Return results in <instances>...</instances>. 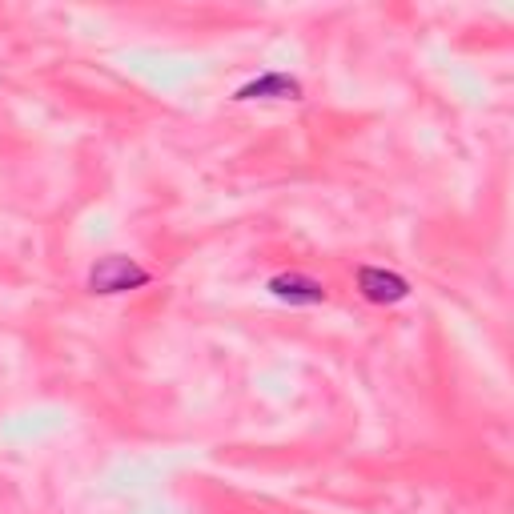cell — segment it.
<instances>
[{"label":"cell","mask_w":514,"mask_h":514,"mask_svg":"<svg viewBox=\"0 0 514 514\" xmlns=\"http://www.w3.org/2000/svg\"><path fill=\"white\" fill-rule=\"evenodd\" d=\"M358 290H362L366 302H378V306H394V302H402L410 294L406 278L386 274V270H362L358 274Z\"/></svg>","instance_id":"cell-3"},{"label":"cell","mask_w":514,"mask_h":514,"mask_svg":"<svg viewBox=\"0 0 514 514\" xmlns=\"http://www.w3.org/2000/svg\"><path fill=\"white\" fill-rule=\"evenodd\" d=\"M266 290L278 302H290V306H318V302H326V286L306 278V274H278V278H270Z\"/></svg>","instance_id":"cell-2"},{"label":"cell","mask_w":514,"mask_h":514,"mask_svg":"<svg viewBox=\"0 0 514 514\" xmlns=\"http://www.w3.org/2000/svg\"><path fill=\"white\" fill-rule=\"evenodd\" d=\"M298 101L302 97V85L298 81H290V77H262V81H253V85H245V89H237V101Z\"/></svg>","instance_id":"cell-4"},{"label":"cell","mask_w":514,"mask_h":514,"mask_svg":"<svg viewBox=\"0 0 514 514\" xmlns=\"http://www.w3.org/2000/svg\"><path fill=\"white\" fill-rule=\"evenodd\" d=\"M137 286H149V270H141L133 257H101L89 274V290L93 294H125V290H137Z\"/></svg>","instance_id":"cell-1"}]
</instances>
